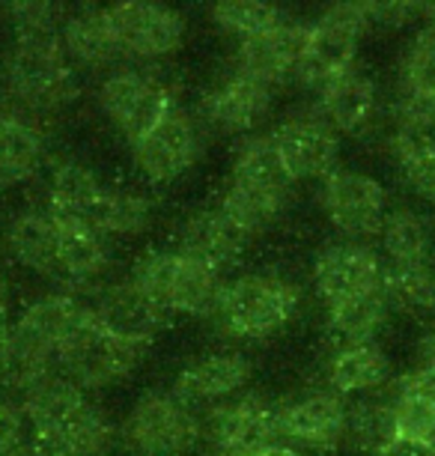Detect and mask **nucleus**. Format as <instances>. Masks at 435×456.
I'll list each match as a JSON object with an SVG mask.
<instances>
[{"label": "nucleus", "instance_id": "412c9836", "mask_svg": "<svg viewBox=\"0 0 435 456\" xmlns=\"http://www.w3.org/2000/svg\"><path fill=\"white\" fill-rule=\"evenodd\" d=\"M394 150L406 183L426 200H435V117L426 102L406 99Z\"/></svg>", "mask_w": 435, "mask_h": 456}, {"label": "nucleus", "instance_id": "dca6fc26", "mask_svg": "<svg viewBox=\"0 0 435 456\" xmlns=\"http://www.w3.org/2000/svg\"><path fill=\"white\" fill-rule=\"evenodd\" d=\"M247 242H251V236L218 206V209H203L185 218L176 251L224 274L230 265H236L245 256Z\"/></svg>", "mask_w": 435, "mask_h": 456}, {"label": "nucleus", "instance_id": "79ce46f5", "mask_svg": "<svg viewBox=\"0 0 435 456\" xmlns=\"http://www.w3.org/2000/svg\"><path fill=\"white\" fill-rule=\"evenodd\" d=\"M15 183H19V179H15L12 174H6V170L0 167V191H6V188H10V185H15Z\"/></svg>", "mask_w": 435, "mask_h": 456}, {"label": "nucleus", "instance_id": "72a5a7b5", "mask_svg": "<svg viewBox=\"0 0 435 456\" xmlns=\"http://www.w3.org/2000/svg\"><path fill=\"white\" fill-rule=\"evenodd\" d=\"M284 206H286L284 197L238 185V183H233V179H230L224 200H221V209H224L247 236H257V233H262V230H269L271 224L280 218Z\"/></svg>", "mask_w": 435, "mask_h": 456}, {"label": "nucleus", "instance_id": "4468645a", "mask_svg": "<svg viewBox=\"0 0 435 456\" xmlns=\"http://www.w3.org/2000/svg\"><path fill=\"white\" fill-rule=\"evenodd\" d=\"M90 314L101 329H108L114 338L132 343L138 349L158 338V331L165 329L170 316L134 281L108 287L96 298V305L90 307Z\"/></svg>", "mask_w": 435, "mask_h": 456}, {"label": "nucleus", "instance_id": "a18cd8bd", "mask_svg": "<svg viewBox=\"0 0 435 456\" xmlns=\"http://www.w3.org/2000/svg\"><path fill=\"white\" fill-rule=\"evenodd\" d=\"M426 108H430V114H432V117H435V96H432V99H430V102H426Z\"/></svg>", "mask_w": 435, "mask_h": 456}, {"label": "nucleus", "instance_id": "c85d7f7f", "mask_svg": "<svg viewBox=\"0 0 435 456\" xmlns=\"http://www.w3.org/2000/svg\"><path fill=\"white\" fill-rule=\"evenodd\" d=\"M233 183L257 188V191L275 194L289 200V188H293V176L284 167V159H280L275 141L269 137H254L247 141L236 156L233 165Z\"/></svg>", "mask_w": 435, "mask_h": 456}, {"label": "nucleus", "instance_id": "de8ad7c7", "mask_svg": "<svg viewBox=\"0 0 435 456\" xmlns=\"http://www.w3.org/2000/svg\"><path fill=\"white\" fill-rule=\"evenodd\" d=\"M6 114H10V110H6V108H4V102H0V119H4Z\"/></svg>", "mask_w": 435, "mask_h": 456}, {"label": "nucleus", "instance_id": "b1692460", "mask_svg": "<svg viewBox=\"0 0 435 456\" xmlns=\"http://www.w3.org/2000/svg\"><path fill=\"white\" fill-rule=\"evenodd\" d=\"M373 114H376V84L358 69H349L322 90V119L334 132H361Z\"/></svg>", "mask_w": 435, "mask_h": 456}, {"label": "nucleus", "instance_id": "58836bf2", "mask_svg": "<svg viewBox=\"0 0 435 456\" xmlns=\"http://www.w3.org/2000/svg\"><path fill=\"white\" fill-rule=\"evenodd\" d=\"M417 358H421V367L423 370H432V373H435V320H432V325L426 329V334L421 338V346H417Z\"/></svg>", "mask_w": 435, "mask_h": 456}, {"label": "nucleus", "instance_id": "5701e85b", "mask_svg": "<svg viewBox=\"0 0 435 456\" xmlns=\"http://www.w3.org/2000/svg\"><path fill=\"white\" fill-rule=\"evenodd\" d=\"M391 420L394 438L435 444V373L417 367L399 379L391 397Z\"/></svg>", "mask_w": 435, "mask_h": 456}, {"label": "nucleus", "instance_id": "f257e3e1", "mask_svg": "<svg viewBox=\"0 0 435 456\" xmlns=\"http://www.w3.org/2000/svg\"><path fill=\"white\" fill-rule=\"evenodd\" d=\"M24 418L33 429L30 456H108L114 427L66 376H48L24 394Z\"/></svg>", "mask_w": 435, "mask_h": 456}, {"label": "nucleus", "instance_id": "9b49d317", "mask_svg": "<svg viewBox=\"0 0 435 456\" xmlns=\"http://www.w3.org/2000/svg\"><path fill=\"white\" fill-rule=\"evenodd\" d=\"M134 167L152 185L176 183L200 156V132L189 110L173 108L161 123L132 143Z\"/></svg>", "mask_w": 435, "mask_h": 456}, {"label": "nucleus", "instance_id": "a19ab883", "mask_svg": "<svg viewBox=\"0 0 435 456\" xmlns=\"http://www.w3.org/2000/svg\"><path fill=\"white\" fill-rule=\"evenodd\" d=\"M257 456H304V453L293 444H278V447H269V451H262Z\"/></svg>", "mask_w": 435, "mask_h": 456}, {"label": "nucleus", "instance_id": "423d86ee", "mask_svg": "<svg viewBox=\"0 0 435 456\" xmlns=\"http://www.w3.org/2000/svg\"><path fill=\"white\" fill-rule=\"evenodd\" d=\"M370 21V4H340L331 6L310 24L304 57L298 63L295 78L304 87L326 90L331 81L346 75L355 63L358 39Z\"/></svg>", "mask_w": 435, "mask_h": 456}, {"label": "nucleus", "instance_id": "aec40b11", "mask_svg": "<svg viewBox=\"0 0 435 456\" xmlns=\"http://www.w3.org/2000/svg\"><path fill=\"white\" fill-rule=\"evenodd\" d=\"M271 110V87L245 72H230L224 81L203 99V114L215 128L230 134H245L260 126Z\"/></svg>", "mask_w": 435, "mask_h": 456}, {"label": "nucleus", "instance_id": "4c0bfd02", "mask_svg": "<svg viewBox=\"0 0 435 456\" xmlns=\"http://www.w3.org/2000/svg\"><path fill=\"white\" fill-rule=\"evenodd\" d=\"M376 456H435V444L426 442H408V438H391L382 444Z\"/></svg>", "mask_w": 435, "mask_h": 456}, {"label": "nucleus", "instance_id": "37998d69", "mask_svg": "<svg viewBox=\"0 0 435 456\" xmlns=\"http://www.w3.org/2000/svg\"><path fill=\"white\" fill-rule=\"evenodd\" d=\"M421 15H423L426 21H430V28L435 30V4L432 6H421Z\"/></svg>", "mask_w": 435, "mask_h": 456}, {"label": "nucleus", "instance_id": "9d476101", "mask_svg": "<svg viewBox=\"0 0 435 456\" xmlns=\"http://www.w3.org/2000/svg\"><path fill=\"white\" fill-rule=\"evenodd\" d=\"M209 436L221 456H257L269 447L286 444L280 433V409L257 394L236 397L212 411Z\"/></svg>", "mask_w": 435, "mask_h": 456}, {"label": "nucleus", "instance_id": "c03bdc74", "mask_svg": "<svg viewBox=\"0 0 435 456\" xmlns=\"http://www.w3.org/2000/svg\"><path fill=\"white\" fill-rule=\"evenodd\" d=\"M0 316H6V287L0 281Z\"/></svg>", "mask_w": 435, "mask_h": 456}, {"label": "nucleus", "instance_id": "bb28decb", "mask_svg": "<svg viewBox=\"0 0 435 456\" xmlns=\"http://www.w3.org/2000/svg\"><path fill=\"white\" fill-rule=\"evenodd\" d=\"M10 254L28 269L57 278V221L48 212H24L6 230Z\"/></svg>", "mask_w": 435, "mask_h": 456}, {"label": "nucleus", "instance_id": "473e14b6", "mask_svg": "<svg viewBox=\"0 0 435 456\" xmlns=\"http://www.w3.org/2000/svg\"><path fill=\"white\" fill-rule=\"evenodd\" d=\"M42 161V134L39 128L19 114L0 119V167L15 179H28Z\"/></svg>", "mask_w": 435, "mask_h": 456}, {"label": "nucleus", "instance_id": "49530a36", "mask_svg": "<svg viewBox=\"0 0 435 456\" xmlns=\"http://www.w3.org/2000/svg\"><path fill=\"white\" fill-rule=\"evenodd\" d=\"M12 456H30V451H28V447H21V451H15Z\"/></svg>", "mask_w": 435, "mask_h": 456}, {"label": "nucleus", "instance_id": "7ed1b4c3", "mask_svg": "<svg viewBox=\"0 0 435 456\" xmlns=\"http://www.w3.org/2000/svg\"><path fill=\"white\" fill-rule=\"evenodd\" d=\"M4 78L10 96L30 110H57L75 96V66L57 33H19Z\"/></svg>", "mask_w": 435, "mask_h": 456}, {"label": "nucleus", "instance_id": "4be33fe9", "mask_svg": "<svg viewBox=\"0 0 435 456\" xmlns=\"http://www.w3.org/2000/svg\"><path fill=\"white\" fill-rule=\"evenodd\" d=\"M251 379V361L242 352H209L179 373L173 394L189 406L227 400Z\"/></svg>", "mask_w": 435, "mask_h": 456}, {"label": "nucleus", "instance_id": "f03ea898", "mask_svg": "<svg viewBox=\"0 0 435 456\" xmlns=\"http://www.w3.org/2000/svg\"><path fill=\"white\" fill-rule=\"evenodd\" d=\"M51 218L84 224L101 236H134L149 224L152 203L147 197L110 188L87 165L63 161L51 176Z\"/></svg>", "mask_w": 435, "mask_h": 456}, {"label": "nucleus", "instance_id": "39448f33", "mask_svg": "<svg viewBox=\"0 0 435 456\" xmlns=\"http://www.w3.org/2000/svg\"><path fill=\"white\" fill-rule=\"evenodd\" d=\"M298 307V289L278 274H242L224 283L215 320L227 334L245 340L269 338L289 322Z\"/></svg>", "mask_w": 435, "mask_h": 456}, {"label": "nucleus", "instance_id": "cd10ccee", "mask_svg": "<svg viewBox=\"0 0 435 456\" xmlns=\"http://www.w3.org/2000/svg\"><path fill=\"white\" fill-rule=\"evenodd\" d=\"M391 311V298L385 287L358 292V296L331 301L328 305V325L337 334L340 343H373L385 316Z\"/></svg>", "mask_w": 435, "mask_h": 456}, {"label": "nucleus", "instance_id": "2eb2a0df", "mask_svg": "<svg viewBox=\"0 0 435 456\" xmlns=\"http://www.w3.org/2000/svg\"><path fill=\"white\" fill-rule=\"evenodd\" d=\"M293 183L298 179H328L334 174L340 143L337 132L322 117H295L271 134Z\"/></svg>", "mask_w": 435, "mask_h": 456}, {"label": "nucleus", "instance_id": "ea45409f", "mask_svg": "<svg viewBox=\"0 0 435 456\" xmlns=\"http://www.w3.org/2000/svg\"><path fill=\"white\" fill-rule=\"evenodd\" d=\"M10 340H12V325L6 322V316H0V376H4L6 355H10Z\"/></svg>", "mask_w": 435, "mask_h": 456}, {"label": "nucleus", "instance_id": "2f4dec72", "mask_svg": "<svg viewBox=\"0 0 435 456\" xmlns=\"http://www.w3.org/2000/svg\"><path fill=\"white\" fill-rule=\"evenodd\" d=\"M391 307L435 320V269L432 265H388L382 278Z\"/></svg>", "mask_w": 435, "mask_h": 456}, {"label": "nucleus", "instance_id": "0eeeda50", "mask_svg": "<svg viewBox=\"0 0 435 456\" xmlns=\"http://www.w3.org/2000/svg\"><path fill=\"white\" fill-rule=\"evenodd\" d=\"M194 409L176 394H143L123 424V444L134 456H182L197 444Z\"/></svg>", "mask_w": 435, "mask_h": 456}, {"label": "nucleus", "instance_id": "20e7f679", "mask_svg": "<svg viewBox=\"0 0 435 456\" xmlns=\"http://www.w3.org/2000/svg\"><path fill=\"white\" fill-rule=\"evenodd\" d=\"M132 281L165 314H215L224 281L218 272L191 260L182 251H149L134 265Z\"/></svg>", "mask_w": 435, "mask_h": 456}, {"label": "nucleus", "instance_id": "c756f323", "mask_svg": "<svg viewBox=\"0 0 435 456\" xmlns=\"http://www.w3.org/2000/svg\"><path fill=\"white\" fill-rule=\"evenodd\" d=\"M105 236L84 227V224L57 221V274H63L69 281H93L105 269Z\"/></svg>", "mask_w": 435, "mask_h": 456}, {"label": "nucleus", "instance_id": "7c9ffc66", "mask_svg": "<svg viewBox=\"0 0 435 456\" xmlns=\"http://www.w3.org/2000/svg\"><path fill=\"white\" fill-rule=\"evenodd\" d=\"M379 233L391 265H432L435 233L423 215L397 209L385 218Z\"/></svg>", "mask_w": 435, "mask_h": 456}, {"label": "nucleus", "instance_id": "6e6552de", "mask_svg": "<svg viewBox=\"0 0 435 456\" xmlns=\"http://www.w3.org/2000/svg\"><path fill=\"white\" fill-rule=\"evenodd\" d=\"M141 352L143 349L101 329L93 320V314H87L84 322L72 331V338L63 343V349H60L57 367L78 388H105V385L123 382L138 367Z\"/></svg>", "mask_w": 435, "mask_h": 456}, {"label": "nucleus", "instance_id": "f704fd0d", "mask_svg": "<svg viewBox=\"0 0 435 456\" xmlns=\"http://www.w3.org/2000/svg\"><path fill=\"white\" fill-rule=\"evenodd\" d=\"M212 19L218 21L221 30L233 33L238 42L257 39L262 33L275 30L284 24V12L271 4H257V0H230V4L212 6Z\"/></svg>", "mask_w": 435, "mask_h": 456}, {"label": "nucleus", "instance_id": "1a4fd4ad", "mask_svg": "<svg viewBox=\"0 0 435 456\" xmlns=\"http://www.w3.org/2000/svg\"><path fill=\"white\" fill-rule=\"evenodd\" d=\"M99 105L110 119V126L129 141H141L152 132L170 110L179 108L173 87L165 84L158 75L138 72V69H123V72L108 75L99 87Z\"/></svg>", "mask_w": 435, "mask_h": 456}, {"label": "nucleus", "instance_id": "f3484780", "mask_svg": "<svg viewBox=\"0 0 435 456\" xmlns=\"http://www.w3.org/2000/svg\"><path fill=\"white\" fill-rule=\"evenodd\" d=\"M280 433L284 442L328 451L349 436V406L334 391L307 394L280 409Z\"/></svg>", "mask_w": 435, "mask_h": 456}, {"label": "nucleus", "instance_id": "c9c22d12", "mask_svg": "<svg viewBox=\"0 0 435 456\" xmlns=\"http://www.w3.org/2000/svg\"><path fill=\"white\" fill-rule=\"evenodd\" d=\"M406 99L430 102L435 96V30L426 28L415 37L403 60Z\"/></svg>", "mask_w": 435, "mask_h": 456}, {"label": "nucleus", "instance_id": "393cba45", "mask_svg": "<svg viewBox=\"0 0 435 456\" xmlns=\"http://www.w3.org/2000/svg\"><path fill=\"white\" fill-rule=\"evenodd\" d=\"M391 364L376 343H343L328 361V385L334 394H367L388 382Z\"/></svg>", "mask_w": 435, "mask_h": 456}, {"label": "nucleus", "instance_id": "a211bd4d", "mask_svg": "<svg viewBox=\"0 0 435 456\" xmlns=\"http://www.w3.org/2000/svg\"><path fill=\"white\" fill-rule=\"evenodd\" d=\"M307 37H310V24L286 19L275 30L242 42L236 69L262 84H269V87L284 84L286 78H295L298 63H302L307 48Z\"/></svg>", "mask_w": 435, "mask_h": 456}, {"label": "nucleus", "instance_id": "f8f14e48", "mask_svg": "<svg viewBox=\"0 0 435 456\" xmlns=\"http://www.w3.org/2000/svg\"><path fill=\"white\" fill-rule=\"evenodd\" d=\"M108 21L119 51L141 60H158L173 54L185 39L182 15L170 10V6L147 4V0L108 6Z\"/></svg>", "mask_w": 435, "mask_h": 456}, {"label": "nucleus", "instance_id": "ddd939ff", "mask_svg": "<svg viewBox=\"0 0 435 456\" xmlns=\"http://www.w3.org/2000/svg\"><path fill=\"white\" fill-rule=\"evenodd\" d=\"M322 203H326V215L340 233L355 239L379 233L388 218L385 188L373 176L355 174V170H334L326 179Z\"/></svg>", "mask_w": 435, "mask_h": 456}, {"label": "nucleus", "instance_id": "6ab92c4d", "mask_svg": "<svg viewBox=\"0 0 435 456\" xmlns=\"http://www.w3.org/2000/svg\"><path fill=\"white\" fill-rule=\"evenodd\" d=\"M382 278H385V269H382L379 254L361 242L331 245L317 256V265H313V281H317L326 305L376 289L382 287Z\"/></svg>", "mask_w": 435, "mask_h": 456}, {"label": "nucleus", "instance_id": "a878e982", "mask_svg": "<svg viewBox=\"0 0 435 456\" xmlns=\"http://www.w3.org/2000/svg\"><path fill=\"white\" fill-rule=\"evenodd\" d=\"M63 48L72 63L101 69L110 66L123 51L117 45V37L110 30L108 10H81L63 24Z\"/></svg>", "mask_w": 435, "mask_h": 456}, {"label": "nucleus", "instance_id": "e433bc0d", "mask_svg": "<svg viewBox=\"0 0 435 456\" xmlns=\"http://www.w3.org/2000/svg\"><path fill=\"white\" fill-rule=\"evenodd\" d=\"M24 447V411L0 394V456H12Z\"/></svg>", "mask_w": 435, "mask_h": 456}]
</instances>
